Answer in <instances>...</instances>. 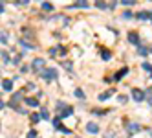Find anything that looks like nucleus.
<instances>
[{"mask_svg":"<svg viewBox=\"0 0 152 138\" xmlns=\"http://www.w3.org/2000/svg\"><path fill=\"white\" fill-rule=\"evenodd\" d=\"M40 77L42 79H44V81H55L57 77H59V70L57 68H44V70H42L40 72Z\"/></svg>","mask_w":152,"mask_h":138,"instance_id":"1","label":"nucleus"},{"mask_svg":"<svg viewBox=\"0 0 152 138\" xmlns=\"http://www.w3.org/2000/svg\"><path fill=\"white\" fill-rule=\"evenodd\" d=\"M44 68H46V59L35 57L33 61H31V70H33V72H42Z\"/></svg>","mask_w":152,"mask_h":138,"instance_id":"2","label":"nucleus"},{"mask_svg":"<svg viewBox=\"0 0 152 138\" xmlns=\"http://www.w3.org/2000/svg\"><path fill=\"white\" fill-rule=\"evenodd\" d=\"M132 98H134L136 103H141V101L147 100V92L141 90V89H132Z\"/></svg>","mask_w":152,"mask_h":138,"instance_id":"3","label":"nucleus"},{"mask_svg":"<svg viewBox=\"0 0 152 138\" xmlns=\"http://www.w3.org/2000/svg\"><path fill=\"white\" fill-rule=\"evenodd\" d=\"M48 54H50V57H59L57 54H61V55L64 57V55H66V48H64L62 44H57V46L50 48V52H48Z\"/></svg>","mask_w":152,"mask_h":138,"instance_id":"4","label":"nucleus"},{"mask_svg":"<svg viewBox=\"0 0 152 138\" xmlns=\"http://www.w3.org/2000/svg\"><path fill=\"white\" fill-rule=\"evenodd\" d=\"M90 4H88V0H77L75 4L68 6V9H88Z\"/></svg>","mask_w":152,"mask_h":138,"instance_id":"5","label":"nucleus"},{"mask_svg":"<svg viewBox=\"0 0 152 138\" xmlns=\"http://www.w3.org/2000/svg\"><path fill=\"white\" fill-rule=\"evenodd\" d=\"M22 101V92H15L13 96H11V101H9L7 105L9 107H13V109H17V103H20Z\"/></svg>","mask_w":152,"mask_h":138,"instance_id":"6","label":"nucleus"},{"mask_svg":"<svg viewBox=\"0 0 152 138\" xmlns=\"http://www.w3.org/2000/svg\"><path fill=\"white\" fill-rule=\"evenodd\" d=\"M128 42H130V44H134V46H139L141 44L139 35L136 33V31H128Z\"/></svg>","mask_w":152,"mask_h":138,"instance_id":"7","label":"nucleus"},{"mask_svg":"<svg viewBox=\"0 0 152 138\" xmlns=\"http://www.w3.org/2000/svg\"><path fill=\"white\" fill-rule=\"evenodd\" d=\"M126 131H128V134H136V133L141 131V125H139V123H134V122H130V123L126 125Z\"/></svg>","mask_w":152,"mask_h":138,"instance_id":"8","label":"nucleus"},{"mask_svg":"<svg viewBox=\"0 0 152 138\" xmlns=\"http://www.w3.org/2000/svg\"><path fill=\"white\" fill-rule=\"evenodd\" d=\"M86 131H88L90 134H97V133H99V125L94 123V122H88V123H86Z\"/></svg>","mask_w":152,"mask_h":138,"instance_id":"9","label":"nucleus"},{"mask_svg":"<svg viewBox=\"0 0 152 138\" xmlns=\"http://www.w3.org/2000/svg\"><path fill=\"white\" fill-rule=\"evenodd\" d=\"M136 18L137 20H152V11H139V13H136Z\"/></svg>","mask_w":152,"mask_h":138,"instance_id":"10","label":"nucleus"},{"mask_svg":"<svg viewBox=\"0 0 152 138\" xmlns=\"http://www.w3.org/2000/svg\"><path fill=\"white\" fill-rule=\"evenodd\" d=\"M2 90L11 92L13 90V79H2Z\"/></svg>","mask_w":152,"mask_h":138,"instance_id":"11","label":"nucleus"},{"mask_svg":"<svg viewBox=\"0 0 152 138\" xmlns=\"http://www.w3.org/2000/svg\"><path fill=\"white\" fill-rule=\"evenodd\" d=\"M73 114V107H70V105H66V107H64L62 111H61V118H70V116Z\"/></svg>","mask_w":152,"mask_h":138,"instance_id":"12","label":"nucleus"},{"mask_svg":"<svg viewBox=\"0 0 152 138\" xmlns=\"http://www.w3.org/2000/svg\"><path fill=\"white\" fill-rule=\"evenodd\" d=\"M24 101H26V105H28V107H39V105H40V101H39L37 98H33V96H29V98H26Z\"/></svg>","mask_w":152,"mask_h":138,"instance_id":"13","label":"nucleus"},{"mask_svg":"<svg viewBox=\"0 0 152 138\" xmlns=\"http://www.w3.org/2000/svg\"><path fill=\"white\" fill-rule=\"evenodd\" d=\"M126 74H128V68H126V66H123V68H121V70H119L115 76H114V79H115V81H119V79H123Z\"/></svg>","mask_w":152,"mask_h":138,"instance_id":"14","label":"nucleus"},{"mask_svg":"<svg viewBox=\"0 0 152 138\" xmlns=\"http://www.w3.org/2000/svg\"><path fill=\"white\" fill-rule=\"evenodd\" d=\"M148 54H150V50H148L147 46H141V44L137 46V55H141V57H147Z\"/></svg>","mask_w":152,"mask_h":138,"instance_id":"15","label":"nucleus"},{"mask_svg":"<svg viewBox=\"0 0 152 138\" xmlns=\"http://www.w3.org/2000/svg\"><path fill=\"white\" fill-rule=\"evenodd\" d=\"M18 42H20V44H22L24 48H28V50H35V44H33V42H28L26 39H20Z\"/></svg>","mask_w":152,"mask_h":138,"instance_id":"16","label":"nucleus"},{"mask_svg":"<svg viewBox=\"0 0 152 138\" xmlns=\"http://www.w3.org/2000/svg\"><path fill=\"white\" fill-rule=\"evenodd\" d=\"M29 120H31V123H39L42 120V116L39 112H33V114H29Z\"/></svg>","mask_w":152,"mask_h":138,"instance_id":"17","label":"nucleus"},{"mask_svg":"<svg viewBox=\"0 0 152 138\" xmlns=\"http://www.w3.org/2000/svg\"><path fill=\"white\" fill-rule=\"evenodd\" d=\"M114 94V90H106V92H103V94H99V101H106L108 98H110Z\"/></svg>","mask_w":152,"mask_h":138,"instance_id":"18","label":"nucleus"},{"mask_svg":"<svg viewBox=\"0 0 152 138\" xmlns=\"http://www.w3.org/2000/svg\"><path fill=\"white\" fill-rule=\"evenodd\" d=\"M73 96L79 98V100H84V92H83V89H75V90H73Z\"/></svg>","mask_w":152,"mask_h":138,"instance_id":"19","label":"nucleus"},{"mask_svg":"<svg viewBox=\"0 0 152 138\" xmlns=\"http://www.w3.org/2000/svg\"><path fill=\"white\" fill-rule=\"evenodd\" d=\"M95 7H97V9H106L108 6H106L104 0H95Z\"/></svg>","mask_w":152,"mask_h":138,"instance_id":"20","label":"nucleus"},{"mask_svg":"<svg viewBox=\"0 0 152 138\" xmlns=\"http://www.w3.org/2000/svg\"><path fill=\"white\" fill-rule=\"evenodd\" d=\"M110 57H112V54H110L108 50H103V52H101V59H103V61H108Z\"/></svg>","mask_w":152,"mask_h":138,"instance_id":"21","label":"nucleus"},{"mask_svg":"<svg viewBox=\"0 0 152 138\" xmlns=\"http://www.w3.org/2000/svg\"><path fill=\"white\" fill-rule=\"evenodd\" d=\"M42 9H44V11H53V4H50V2H42Z\"/></svg>","mask_w":152,"mask_h":138,"instance_id":"22","label":"nucleus"},{"mask_svg":"<svg viewBox=\"0 0 152 138\" xmlns=\"http://www.w3.org/2000/svg\"><path fill=\"white\" fill-rule=\"evenodd\" d=\"M57 131H59V133H64V134H70V133H72L68 127H64V125H59V127H57Z\"/></svg>","mask_w":152,"mask_h":138,"instance_id":"23","label":"nucleus"},{"mask_svg":"<svg viewBox=\"0 0 152 138\" xmlns=\"http://www.w3.org/2000/svg\"><path fill=\"white\" fill-rule=\"evenodd\" d=\"M9 61H11V59H9V54H7V52H2V63H4V65H7Z\"/></svg>","mask_w":152,"mask_h":138,"instance_id":"24","label":"nucleus"},{"mask_svg":"<svg viewBox=\"0 0 152 138\" xmlns=\"http://www.w3.org/2000/svg\"><path fill=\"white\" fill-rule=\"evenodd\" d=\"M141 66H143V70H145V72L152 74V65H150V63H143V65H141Z\"/></svg>","mask_w":152,"mask_h":138,"instance_id":"25","label":"nucleus"},{"mask_svg":"<svg viewBox=\"0 0 152 138\" xmlns=\"http://www.w3.org/2000/svg\"><path fill=\"white\" fill-rule=\"evenodd\" d=\"M147 101H148V105H150V107H152V87L147 90Z\"/></svg>","mask_w":152,"mask_h":138,"instance_id":"26","label":"nucleus"},{"mask_svg":"<svg viewBox=\"0 0 152 138\" xmlns=\"http://www.w3.org/2000/svg\"><path fill=\"white\" fill-rule=\"evenodd\" d=\"M40 116H42V120H50V112H48V109H42Z\"/></svg>","mask_w":152,"mask_h":138,"instance_id":"27","label":"nucleus"},{"mask_svg":"<svg viewBox=\"0 0 152 138\" xmlns=\"http://www.w3.org/2000/svg\"><path fill=\"white\" fill-rule=\"evenodd\" d=\"M22 57H24V54H18V55L13 59V63H15V65H20V63H22Z\"/></svg>","mask_w":152,"mask_h":138,"instance_id":"28","label":"nucleus"},{"mask_svg":"<svg viewBox=\"0 0 152 138\" xmlns=\"http://www.w3.org/2000/svg\"><path fill=\"white\" fill-rule=\"evenodd\" d=\"M117 101L121 103V105H125V103L128 101V98H126V96H123V94H121V96H117Z\"/></svg>","mask_w":152,"mask_h":138,"instance_id":"29","label":"nucleus"},{"mask_svg":"<svg viewBox=\"0 0 152 138\" xmlns=\"http://www.w3.org/2000/svg\"><path fill=\"white\" fill-rule=\"evenodd\" d=\"M0 42H2V44H7V33H4V31H2V35H0Z\"/></svg>","mask_w":152,"mask_h":138,"instance_id":"30","label":"nucleus"},{"mask_svg":"<svg viewBox=\"0 0 152 138\" xmlns=\"http://www.w3.org/2000/svg\"><path fill=\"white\" fill-rule=\"evenodd\" d=\"M121 4H123V6H134L136 0H121Z\"/></svg>","mask_w":152,"mask_h":138,"instance_id":"31","label":"nucleus"},{"mask_svg":"<svg viewBox=\"0 0 152 138\" xmlns=\"http://www.w3.org/2000/svg\"><path fill=\"white\" fill-rule=\"evenodd\" d=\"M28 138H37V131H29L28 133Z\"/></svg>","mask_w":152,"mask_h":138,"instance_id":"32","label":"nucleus"},{"mask_svg":"<svg viewBox=\"0 0 152 138\" xmlns=\"http://www.w3.org/2000/svg\"><path fill=\"white\" fill-rule=\"evenodd\" d=\"M29 68H31V66H22V68H20V74H28Z\"/></svg>","mask_w":152,"mask_h":138,"instance_id":"33","label":"nucleus"},{"mask_svg":"<svg viewBox=\"0 0 152 138\" xmlns=\"http://www.w3.org/2000/svg\"><path fill=\"white\" fill-rule=\"evenodd\" d=\"M26 89H28V90H35V83H28Z\"/></svg>","mask_w":152,"mask_h":138,"instance_id":"34","label":"nucleus"},{"mask_svg":"<svg viewBox=\"0 0 152 138\" xmlns=\"http://www.w3.org/2000/svg\"><path fill=\"white\" fill-rule=\"evenodd\" d=\"M114 136H115V133H114V131H110L108 134H104V138H114Z\"/></svg>","mask_w":152,"mask_h":138,"instance_id":"35","label":"nucleus"},{"mask_svg":"<svg viewBox=\"0 0 152 138\" xmlns=\"http://www.w3.org/2000/svg\"><path fill=\"white\" fill-rule=\"evenodd\" d=\"M17 112H18V114H28V111H26V109H17Z\"/></svg>","mask_w":152,"mask_h":138,"instance_id":"36","label":"nucleus"},{"mask_svg":"<svg viewBox=\"0 0 152 138\" xmlns=\"http://www.w3.org/2000/svg\"><path fill=\"white\" fill-rule=\"evenodd\" d=\"M130 17H132V13H130V11H126V13H123V18H130Z\"/></svg>","mask_w":152,"mask_h":138,"instance_id":"37","label":"nucleus"},{"mask_svg":"<svg viewBox=\"0 0 152 138\" xmlns=\"http://www.w3.org/2000/svg\"><path fill=\"white\" fill-rule=\"evenodd\" d=\"M150 79H152V74H150Z\"/></svg>","mask_w":152,"mask_h":138,"instance_id":"38","label":"nucleus"},{"mask_svg":"<svg viewBox=\"0 0 152 138\" xmlns=\"http://www.w3.org/2000/svg\"><path fill=\"white\" fill-rule=\"evenodd\" d=\"M37 2H40V0H37Z\"/></svg>","mask_w":152,"mask_h":138,"instance_id":"39","label":"nucleus"}]
</instances>
